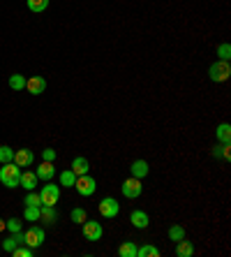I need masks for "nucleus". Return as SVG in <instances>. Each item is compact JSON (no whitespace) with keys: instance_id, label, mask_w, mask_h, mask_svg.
Instances as JSON below:
<instances>
[{"instance_id":"39448f33","label":"nucleus","mask_w":231,"mask_h":257,"mask_svg":"<svg viewBox=\"0 0 231 257\" xmlns=\"http://www.w3.org/2000/svg\"><path fill=\"white\" fill-rule=\"evenodd\" d=\"M40 197H42V204L53 206V204L60 199V185H53L51 181H46V185L40 188Z\"/></svg>"},{"instance_id":"4468645a","label":"nucleus","mask_w":231,"mask_h":257,"mask_svg":"<svg viewBox=\"0 0 231 257\" xmlns=\"http://www.w3.org/2000/svg\"><path fill=\"white\" fill-rule=\"evenodd\" d=\"M70 170L74 171L77 176H83V174H88V170H90V163H88V158H74L72 160V167Z\"/></svg>"},{"instance_id":"a211bd4d","label":"nucleus","mask_w":231,"mask_h":257,"mask_svg":"<svg viewBox=\"0 0 231 257\" xmlns=\"http://www.w3.org/2000/svg\"><path fill=\"white\" fill-rule=\"evenodd\" d=\"M176 255H178V257H192V255H194V246H192L190 241L180 239L178 244H176Z\"/></svg>"},{"instance_id":"c756f323","label":"nucleus","mask_w":231,"mask_h":257,"mask_svg":"<svg viewBox=\"0 0 231 257\" xmlns=\"http://www.w3.org/2000/svg\"><path fill=\"white\" fill-rule=\"evenodd\" d=\"M86 211H83V209H74L72 211V223H77V225H81V223H83V220H86Z\"/></svg>"},{"instance_id":"473e14b6","label":"nucleus","mask_w":231,"mask_h":257,"mask_svg":"<svg viewBox=\"0 0 231 257\" xmlns=\"http://www.w3.org/2000/svg\"><path fill=\"white\" fill-rule=\"evenodd\" d=\"M42 158H44L46 163H53V160H56V151H53V149H44Z\"/></svg>"},{"instance_id":"6e6552de","label":"nucleus","mask_w":231,"mask_h":257,"mask_svg":"<svg viewBox=\"0 0 231 257\" xmlns=\"http://www.w3.org/2000/svg\"><path fill=\"white\" fill-rule=\"evenodd\" d=\"M120 211V204L113 199V197H104L102 202H99V213L104 218H116Z\"/></svg>"},{"instance_id":"72a5a7b5","label":"nucleus","mask_w":231,"mask_h":257,"mask_svg":"<svg viewBox=\"0 0 231 257\" xmlns=\"http://www.w3.org/2000/svg\"><path fill=\"white\" fill-rule=\"evenodd\" d=\"M222 151H225V144H222V146H215V149H213V158H222Z\"/></svg>"},{"instance_id":"2eb2a0df","label":"nucleus","mask_w":231,"mask_h":257,"mask_svg":"<svg viewBox=\"0 0 231 257\" xmlns=\"http://www.w3.org/2000/svg\"><path fill=\"white\" fill-rule=\"evenodd\" d=\"M40 220H44L46 225H53L56 220H58V213H56V209H53V206H49V204H42V206H40Z\"/></svg>"},{"instance_id":"aec40b11","label":"nucleus","mask_w":231,"mask_h":257,"mask_svg":"<svg viewBox=\"0 0 231 257\" xmlns=\"http://www.w3.org/2000/svg\"><path fill=\"white\" fill-rule=\"evenodd\" d=\"M215 132H218L220 142L229 144V139H231V125H229V123H222V125H218V130H215Z\"/></svg>"},{"instance_id":"412c9836","label":"nucleus","mask_w":231,"mask_h":257,"mask_svg":"<svg viewBox=\"0 0 231 257\" xmlns=\"http://www.w3.org/2000/svg\"><path fill=\"white\" fill-rule=\"evenodd\" d=\"M74 183H77V174L72 170H65L60 174V185H65V188H72Z\"/></svg>"},{"instance_id":"7c9ffc66","label":"nucleus","mask_w":231,"mask_h":257,"mask_svg":"<svg viewBox=\"0 0 231 257\" xmlns=\"http://www.w3.org/2000/svg\"><path fill=\"white\" fill-rule=\"evenodd\" d=\"M5 227L9 232H21V220L19 218H9V220H5Z\"/></svg>"},{"instance_id":"f3484780","label":"nucleus","mask_w":231,"mask_h":257,"mask_svg":"<svg viewBox=\"0 0 231 257\" xmlns=\"http://www.w3.org/2000/svg\"><path fill=\"white\" fill-rule=\"evenodd\" d=\"M19 244H23V232H14V237H9V239H5V241H2V251L12 253Z\"/></svg>"},{"instance_id":"ddd939ff","label":"nucleus","mask_w":231,"mask_h":257,"mask_svg":"<svg viewBox=\"0 0 231 257\" xmlns=\"http://www.w3.org/2000/svg\"><path fill=\"white\" fill-rule=\"evenodd\" d=\"M148 170H151V167H148V163H146V160H134L132 167H130V171H132L134 178H141V181H144L146 176H148Z\"/></svg>"},{"instance_id":"dca6fc26","label":"nucleus","mask_w":231,"mask_h":257,"mask_svg":"<svg viewBox=\"0 0 231 257\" xmlns=\"http://www.w3.org/2000/svg\"><path fill=\"white\" fill-rule=\"evenodd\" d=\"M37 174H33V171H21V181H19V185L21 188H26V190H35L37 188Z\"/></svg>"},{"instance_id":"7ed1b4c3","label":"nucleus","mask_w":231,"mask_h":257,"mask_svg":"<svg viewBox=\"0 0 231 257\" xmlns=\"http://www.w3.org/2000/svg\"><path fill=\"white\" fill-rule=\"evenodd\" d=\"M81 230H83V237H86L88 241H99L102 234H104V227H102L97 220H88V218L81 223Z\"/></svg>"},{"instance_id":"b1692460","label":"nucleus","mask_w":231,"mask_h":257,"mask_svg":"<svg viewBox=\"0 0 231 257\" xmlns=\"http://www.w3.org/2000/svg\"><path fill=\"white\" fill-rule=\"evenodd\" d=\"M23 204H26V206H42L40 192H35V190H28V195H26V199H23Z\"/></svg>"},{"instance_id":"423d86ee","label":"nucleus","mask_w":231,"mask_h":257,"mask_svg":"<svg viewBox=\"0 0 231 257\" xmlns=\"http://www.w3.org/2000/svg\"><path fill=\"white\" fill-rule=\"evenodd\" d=\"M120 190H123V195H125L127 199H137V197L141 195V190H144V185H141V178H134V176H130V178H125V181H123Z\"/></svg>"},{"instance_id":"f704fd0d","label":"nucleus","mask_w":231,"mask_h":257,"mask_svg":"<svg viewBox=\"0 0 231 257\" xmlns=\"http://www.w3.org/2000/svg\"><path fill=\"white\" fill-rule=\"evenodd\" d=\"M5 230V220H2V218H0V232Z\"/></svg>"},{"instance_id":"20e7f679","label":"nucleus","mask_w":231,"mask_h":257,"mask_svg":"<svg viewBox=\"0 0 231 257\" xmlns=\"http://www.w3.org/2000/svg\"><path fill=\"white\" fill-rule=\"evenodd\" d=\"M74 188H77V192L83 197H90L95 195V190H97V183H95V178H90L88 174L83 176H77V183H74Z\"/></svg>"},{"instance_id":"f257e3e1","label":"nucleus","mask_w":231,"mask_h":257,"mask_svg":"<svg viewBox=\"0 0 231 257\" xmlns=\"http://www.w3.org/2000/svg\"><path fill=\"white\" fill-rule=\"evenodd\" d=\"M19 181H21V167L14 160L0 167V183L5 188H19Z\"/></svg>"},{"instance_id":"5701e85b","label":"nucleus","mask_w":231,"mask_h":257,"mask_svg":"<svg viewBox=\"0 0 231 257\" xmlns=\"http://www.w3.org/2000/svg\"><path fill=\"white\" fill-rule=\"evenodd\" d=\"M26 77L23 75H12L9 77V88H14V90H23V88H26Z\"/></svg>"},{"instance_id":"c85d7f7f","label":"nucleus","mask_w":231,"mask_h":257,"mask_svg":"<svg viewBox=\"0 0 231 257\" xmlns=\"http://www.w3.org/2000/svg\"><path fill=\"white\" fill-rule=\"evenodd\" d=\"M218 56H220V61H229V58H231V47L227 44V42L218 47Z\"/></svg>"},{"instance_id":"cd10ccee","label":"nucleus","mask_w":231,"mask_h":257,"mask_svg":"<svg viewBox=\"0 0 231 257\" xmlns=\"http://www.w3.org/2000/svg\"><path fill=\"white\" fill-rule=\"evenodd\" d=\"M14 160V149H9V146H0V163H12Z\"/></svg>"},{"instance_id":"f8f14e48","label":"nucleus","mask_w":231,"mask_h":257,"mask_svg":"<svg viewBox=\"0 0 231 257\" xmlns=\"http://www.w3.org/2000/svg\"><path fill=\"white\" fill-rule=\"evenodd\" d=\"M130 223H132L137 230H146V227H148V223H151V218H148V213H144V211H132Z\"/></svg>"},{"instance_id":"393cba45","label":"nucleus","mask_w":231,"mask_h":257,"mask_svg":"<svg viewBox=\"0 0 231 257\" xmlns=\"http://www.w3.org/2000/svg\"><path fill=\"white\" fill-rule=\"evenodd\" d=\"M23 218H26L28 223H37V220H40V206H26Z\"/></svg>"},{"instance_id":"2f4dec72","label":"nucleus","mask_w":231,"mask_h":257,"mask_svg":"<svg viewBox=\"0 0 231 257\" xmlns=\"http://www.w3.org/2000/svg\"><path fill=\"white\" fill-rule=\"evenodd\" d=\"M12 255L14 257H30V255H33V248H28V246H26V248H19V246H16V248L12 251Z\"/></svg>"},{"instance_id":"bb28decb","label":"nucleus","mask_w":231,"mask_h":257,"mask_svg":"<svg viewBox=\"0 0 231 257\" xmlns=\"http://www.w3.org/2000/svg\"><path fill=\"white\" fill-rule=\"evenodd\" d=\"M169 239L178 244L180 239H185V230L180 227V225H173V227H169Z\"/></svg>"},{"instance_id":"9d476101","label":"nucleus","mask_w":231,"mask_h":257,"mask_svg":"<svg viewBox=\"0 0 231 257\" xmlns=\"http://www.w3.org/2000/svg\"><path fill=\"white\" fill-rule=\"evenodd\" d=\"M26 90L28 93H33V95H42L46 90V79L44 77H33V79H28Z\"/></svg>"},{"instance_id":"1a4fd4ad","label":"nucleus","mask_w":231,"mask_h":257,"mask_svg":"<svg viewBox=\"0 0 231 257\" xmlns=\"http://www.w3.org/2000/svg\"><path fill=\"white\" fill-rule=\"evenodd\" d=\"M14 163L19 165L21 170L23 167H30V165L35 163V153L30 149H19V151H14Z\"/></svg>"},{"instance_id":"6ab92c4d","label":"nucleus","mask_w":231,"mask_h":257,"mask_svg":"<svg viewBox=\"0 0 231 257\" xmlns=\"http://www.w3.org/2000/svg\"><path fill=\"white\" fill-rule=\"evenodd\" d=\"M120 257H137V244L134 241H125V244L118 248Z\"/></svg>"},{"instance_id":"0eeeda50","label":"nucleus","mask_w":231,"mask_h":257,"mask_svg":"<svg viewBox=\"0 0 231 257\" xmlns=\"http://www.w3.org/2000/svg\"><path fill=\"white\" fill-rule=\"evenodd\" d=\"M23 244L28 246V248H40L42 244H44V230L42 227H30L28 232H23Z\"/></svg>"},{"instance_id":"a878e982","label":"nucleus","mask_w":231,"mask_h":257,"mask_svg":"<svg viewBox=\"0 0 231 257\" xmlns=\"http://www.w3.org/2000/svg\"><path fill=\"white\" fill-rule=\"evenodd\" d=\"M49 7V0H28V9L30 12H44Z\"/></svg>"},{"instance_id":"4be33fe9","label":"nucleus","mask_w":231,"mask_h":257,"mask_svg":"<svg viewBox=\"0 0 231 257\" xmlns=\"http://www.w3.org/2000/svg\"><path fill=\"white\" fill-rule=\"evenodd\" d=\"M137 257H159V248H155V246H141V248H137Z\"/></svg>"},{"instance_id":"9b49d317","label":"nucleus","mask_w":231,"mask_h":257,"mask_svg":"<svg viewBox=\"0 0 231 257\" xmlns=\"http://www.w3.org/2000/svg\"><path fill=\"white\" fill-rule=\"evenodd\" d=\"M35 174H37V178H40V181H51L53 176H56V167H53V163H42L40 167H37V171H35Z\"/></svg>"},{"instance_id":"f03ea898","label":"nucleus","mask_w":231,"mask_h":257,"mask_svg":"<svg viewBox=\"0 0 231 257\" xmlns=\"http://www.w3.org/2000/svg\"><path fill=\"white\" fill-rule=\"evenodd\" d=\"M208 77H211V82H227L231 77V68H229V61H218V63H213L211 70H208Z\"/></svg>"}]
</instances>
